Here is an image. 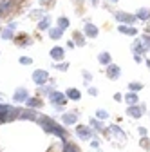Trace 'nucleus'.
I'll use <instances>...</instances> for the list:
<instances>
[{"label":"nucleus","mask_w":150,"mask_h":152,"mask_svg":"<svg viewBox=\"0 0 150 152\" xmlns=\"http://www.w3.org/2000/svg\"><path fill=\"white\" fill-rule=\"evenodd\" d=\"M38 123L42 125V129L45 130V132H49V134H54V136H58L63 143L67 141V132L56 123L54 120H51L49 116H38Z\"/></svg>","instance_id":"obj_1"},{"label":"nucleus","mask_w":150,"mask_h":152,"mask_svg":"<svg viewBox=\"0 0 150 152\" xmlns=\"http://www.w3.org/2000/svg\"><path fill=\"white\" fill-rule=\"evenodd\" d=\"M49 100H51V103L54 105V109H56V110H63L65 102H67V96H65L63 92H60V91H51Z\"/></svg>","instance_id":"obj_2"},{"label":"nucleus","mask_w":150,"mask_h":152,"mask_svg":"<svg viewBox=\"0 0 150 152\" xmlns=\"http://www.w3.org/2000/svg\"><path fill=\"white\" fill-rule=\"evenodd\" d=\"M112 15H114V18H116V20H118L119 24H130V26H132V24H136V22H138V16H136V15H132V13L114 11Z\"/></svg>","instance_id":"obj_3"},{"label":"nucleus","mask_w":150,"mask_h":152,"mask_svg":"<svg viewBox=\"0 0 150 152\" xmlns=\"http://www.w3.org/2000/svg\"><path fill=\"white\" fill-rule=\"evenodd\" d=\"M33 82L38 85V87L45 85V83L49 82V72H47V71H44V69H36V71L33 72Z\"/></svg>","instance_id":"obj_4"},{"label":"nucleus","mask_w":150,"mask_h":152,"mask_svg":"<svg viewBox=\"0 0 150 152\" xmlns=\"http://www.w3.org/2000/svg\"><path fill=\"white\" fill-rule=\"evenodd\" d=\"M76 134H78V138L80 140H90L92 136H94V132H92V129L90 127H87V125H78L76 127Z\"/></svg>","instance_id":"obj_5"},{"label":"nucleus","mask_w":150,"mask_h":152,"mask_svg":"<svg viewBox=\"0 0 150 152\" xmlns=\"http://www.w3.org/2000/svg\"><path fill=\"white\" fill-rule=\"evenodd\" d=\"M83 34H85L87 38H98V34H100V29H98L94 24L85 22V26H83Z\"/></svg>","instance_id":"obj_6"},{"label":"nucleus","mask_w":150,"mask_h":152,"mask_svg":"<svg viewBox=\"0 0 150 152\" xmlns=\"http://www.w3.org/2000/svg\"><path fill=\"white\" fill-rule=\"evenodd\" d=\"M27 98H29V92H27V89H24V87H18V89L15 91V94H13V100H15L16 103H25Z\"/></svg>","instance_id":"obj_7"},{"label":"nucleus","mask_w":150,"mask_h":152,"mask_svg":"<svg viewBox=\"0 0 150 152\" xmlns=\"http://www.w3.org/2000/svg\"><path fill=\"white\" fill-rule=\"evenodd\" d=\"M13 40H15V44H16L18 47H27V45L33 44V38H31L29 34H18V36H13Z\"/></svg>","instance_id":"obj_8"},{"label":"nucleus","mask_w":150,"mask_h":152,"mask_svg":"<svg viewBox=\"0 0 150 152\" xmlns=\"http://www.w3.org/2000/svg\"><path fill=\"white\" fill-rule=\"evenodd\" d=\"M143 112H145V105H128V110H127L128 116H132L136 120L143 116Z\"/></svg>","instance_id":"obj_9"},{"label":"nucleus","mask_w":150,"mask_h":152,"mask_svg":"<svg viewBox=\"0 0 150 152\" xmlns=\"http://www.w3.org/2000/svg\"><path fill=\"white\" fill-rule=\"evenodd\" d=\"M107 76H108L110 80H118L119 76H121V69L118 65H114V64H108L107 65Z\"/></svg>","instance_id":"obj_10"},{"label":"nucleus","mask_w":150,"mask_h":152,"mask_svg":"<svg viewBox=\"0 0 150 152\" xmlns=\"http://www.w3.org/2000/svg\"><path fill=\"white\" fill-rule=\"evenodd\" d=\"M20 120H38V112H36L34 109H22L20 110V116H18Z\"/></svg>","instance_id":"obj_11"},{"label":"nucleus","mask_w":150,"mask_h":152,"mask_svg":"<svg viewBox=\"0 0 150 152\" xmlns=\"http://www.w3.org/2000/svg\"><path fill=\"white\" fill-rule=\"evenodd\" d=\"M16 6V0H0V11L4 15H9Z\"/></svg>","instance_id":"obj_12"},{"label":"nucleus","mask_w":150,"mask_h":152,"mask_svg":"<svg viewBox=\"0 0 150 152\" xmlns=\"http://www.w3.org/2000/svg\"><path fill=\"white\" fill-rule=\"evenodd\" d=\"M78 121V112H65L62 116V123L63 125H74Z\"/></svg>","instance_id":"obj_13"},{"label":"nucleus","mask_w":150,"mask_h":152,"mask_svg":"<svg viewBox=\"0 0 150 152\" xmlns=\"http://www.w3.org/2000/svg\"><path fill=\"white\" fill-rule=\"evenodd\" d=\"M51 58L56 62H62L65 58V49L63 47H52L51 49Z\"/></svg>","instance_id":"obj_14"},{"label":"nucleus","mask_w":150,"mask_h":152,"mask_svg":"<svg viewBox=\"0 0 150 152\" xmlns=\"http://www.w3.org/2000/svg\"><path fill=\"white\" fill-rule=\"evenodd\" d=\"M118 31L123 33V34H127V36H136L138 34V29L134 26H125V24H119L118 26Z\"/></svg>","instance_id":"obj_15"},{"label":"nucleus","mask_w":150,"mask_h":152,"mask_svg":"<svg viewBox=\"0 0 150 152\" xmlns=\"http://www.w3.org/2000/svg\"><path fill=\"white\" fill-rule=\"evenodd\" d=\"M36 27H38L40 31H49L51 29V16L49 15H44L40 20H38V26H36Z\"/></svg>","instance_id":"obj_16"},{"label":"nucleus","mask_w":150,"mask_h":152,"mask_svg":"<svg viewBox=\"0 0 150 152\" xmlns=\"http://www.w3.org/2000/svg\"><path fill=\"white\" fill-rule=\"evenodd\" d=\"M108 130H110V134H112V136H116L119 141H125V140H127L125 132H123V130H121L118 125H110V127H108Z\"/></svg>","instance_id":"obj_17"},{"label":"nucleus","mask_w":150,"mask_h":152,"mask_svg":"<svg viewBox=\"0 0 150 152\" xmlns=\"http://www.w3.org/2000/svg\"><path fill=\"white\" fill-rule=\"evenodd\" d=\"M85 38H87V36H85L83 33H80V31H74V33H72V42L76 44L78 47H83V45H85Z\"/></svg>","instance_id":"obj_18"},{"label":"nucleus","mask_w":150,"mask_h":152,"mask_svg":"<svg viewBox=\"0 0 150 152\" xmlns=\"http://www.w3.org/2000/svg\"><path fill=\"white\" fill-rule=\"evenodd\" d=\"M132 53H134V54H139V56H143V54L146 53V49H145L143 44H141V38L134 40V44H132Z\"/></svg>","instance_id":"obj_19"},{"label":"nucleus","mask_w":150,"mask_h":152,"mask_svg":"<svg viewBox=\"0 0 150 152\" xmlns=\"http://www.w3.org/2000/svg\"><path fill=\"white\" fill-rule=\"evenodd\" d=\"M62 36H63V29H60L58 26L49 29V38H51V40H60Z\"/></svg>","instance_id":"obj_20"},{"label":"nucleus","mask_w":150,"mask_h":152,"mask_svg":"<svg viewBox=\"0 0 150 152\" xmlns=\"http://www.w3.org/2000/svg\"><path fill=\"white\" fill-rule=\"evenodd\" d=\"M65 96H67V100H74V102H78L80 98H82V94H80V91L78 89H67L65 91Z\"/></svg>","instance_id":"obj_21"},{"label":"nucleus","mask_w":150,"mask_h":152,"mask_svg":"<svg viewBox=\"0 0 150 152\" xmlns=\"http://www.w3.org/2000/svg\"><path fill=\"white\" fill-rule=\"evenodd\" d=\"M25 105L31 107V109H40V107L44 105V102H42L40 98H31V96H29V98L25 100Z\"/></svg>","instance_id":"obj_22"},{"label":"nucleus","mask_w":150,"mask_h":152,"mask_svg":"<svg viewBox=\"0 0 150 152\" xmlns=\"http://www.w3.org/2000/svg\"><path fill=\"white\" fill-rule=\"evenodd\" d=\"M136 16H138V20H150V9L148 7H141V9H138V13H136Z\"/></svg>","instance_id":"obj_23"},{"label":"nucleus","mask_w":150,"mask_h":152,"mask_svg":"<svg viewBox=\"0 0 150 152\" xmlns=\"http://www.w3.org/2000/svg\"><path fill=\"white\" fill-rule=\"evenodd\" d=\"M123 100H125V102H127V103H128V105H136V103H138V100H139V98H138V94H136V92H134V91H128V94H127V96H125V98H123Z\"/></svg>","instance_id":"obj_24"},{"label":"nucleus","mask_w":150,"mask_h":152,"mask_svg":"<svg viewBox=\"0 0 150 152\" xmlns=\"http://www.w3.org/2000/svg\"><path fill=\"white\" fill-rule=\"evenodd\" d=\"M13 36H15V31L9 29V27H4L0 31V38H2V40H13Z\"/></svg>","instance_id":"obj_25"},{"label":"nucleus","mask_w":150,"mask_h":152,"mask_svg":"<svg viewBox=\"0 0 150 152\" xmlns=\"http://www.w3.org/2000/svg\"><path fill=\"white\" fill-rule=\"evenodd\" d=\"M98 60H100V64H103V65H108V64H110V54L103 51V53H100V54H98Z\"/></svg>","instance_id":"obj_26"},{"label":"nucleus","mask_w":150,"mask_h":152,"mask_svg":"<svg viewBox=\"0 0 150 152\" xmlns=\"http://www.w3.org/2000/svg\"><path fill=\"white\" fill-rule=\"evenodd\" d=\"M90 125L94 127V129H96L98 132H101V130H103V120H98V118H92V120H90Z\"/></svg>","instance_id":"obj_27"},{"label":"nucleus","mask_w":150,"mask_h":152,"mask_svg":"<svg viewBox=\"0 0 150 152\" xmlns=\"http://www.w3.org/2000/svg\"><path fill=\"white\" fill-rule=\"evenodd\" d=\"M58 27L63 29V31L69 27V18H67V16H60V18H58Z\"/></svg>","instance_id":"obj_28"},{"label":"nucleus","mask_w":150,"mask_h":152,"mask_svg":"<svg viewBox=\"0 0 150 152\" xmlns=\"http://www.w3.org/2000/svg\"><path fill=\"white\" fill-rule=\"evenodd\" d=\"M141 89H143V83H138V82H130V83H128V91L138 92V91H141Z\"/></svg>","instance_id":"obj_29"},{"label":"nucleus","mask_w":150,"mask_h":152,"mask_svg":"<svg viewBox=\"0 0 150 152\" xmlns=\"http://www.w3.org/2000/svg\"><path fill=\"white\" fill-rule=\"evenodd\" d=\"M62 152H80L76 147H74L72 143H69V141H65V145H63V150Z\"/></svg>","instance_id":"obj_30"},{"label":"nucleus","mask_w":150,"mask_h":152,"mask_svg":"<svg viewBox=\"0 0 150 152\" xmlns=\"http://www.w3.org/2000/svg\"><path fill=\"white\" fill-rule=\"evenodd\" d=\"M141 44H143V47H145L146 51H150V34H143Z\"/></svg>","instance_id":"obj_31"},{"label":"nucleus","mask_w":150,"mask_h":152,"mask_svg":"<svg viewBox=\"0 0 150 152\" xmlns=\"http://www.w3.org/2000/svg\"><path fill=\"white\" fill-rule=\"evenodd\" d=\"M96 118H98V120H107V118H108V112H107L105 109H100V110L96 112Z\"/></svg>","instance_id":"obj_32"},{"label":"nucleus","mask_w":150,"mask_h":152,"mask_svg":"<svg viewBox=\"0 0 150 152\" xmlns=\"http://www.w3.org/2000/svg\"><path fill=\"white\" fill-rule=\"evenodd\" d=\"M29 16H31V18H42V16H44V9H34V11L29 13Z\"/></svg>","instance_id":"obj_33"},{"label":"nucleus","mask_w":150,"mask_h":152,"mask_svg":"<svg viewBox=\"0 0 150 152\" xmlns=\"http://www.w3.org/2000/svg\"><path fill=\"white\" fill-rule=\"evenodd\" d=\"M67 67H69V64H67V62H60V64H56V65H54V69H58V71H62V72H63V71H67Z\"/></svg>","instance_id":"obj_34"},{"label":"nucleus","mask_w":150,"mask_h":152,"mask_svg":"<svg viewBox=\"0 0 150 152\" xmlns=\"http://www.w3.org/2000/svg\"><path fill=\"white\" fill-rule=\"evenodd\" d=\"M51 91H52V85H42L40 87V92L45 94V96H47V94H51Z\"/></svg>","instance_id":"obj_35"},{"label":"nucleus","mask_w":150,"mask_h":152,"mask_svg":"<svg viewBox=\"0 0 150 152\" xmlns=\"http://www.w3.org/2000/svg\"><path fill=\"white\" fill-rule=\"evenodd\" d=\"M83 78H85V82H83V83L87 85V83H90V82H92V74H90V72H87V71H83Z\"/></svg>","instance_id":"obj_36"},{"label":"nucleus","mask_w":150,"mask_h":152,"mask_svg":"<svg viewBox=\"0 0 150 152\" xmlns=\"http://www.w3.org/2000/svg\"><path fill=\"white\" fill-rule=\"evenodd\" d=\"M20 64H22V65H31L33 60L29 58V56H22V58H20Z\"/></svg>","instance_id":"obj_37"},{"label":"nucleus","mask_w":150,"mask_h":152,"mask_svg":"<svg viewBox=\"0 0 150 152\" xmlns=\"http://www.w3.org/2000/svg\"><path fill=\"white\" fill-rule=\"evenodd\" d=\"M40 4H42L44 7H51V6L54 4V0H40Z\"/></svg>","instance_id":"obj_38"},{"label":"nucleus","mask_w":150,"mask_h":152,"mask_svg":"<svg viewBox=\"0 0 150 152\" xmlns=\"http://www.w3.org/2000/svg\"><path fill=\"white\" fill-rule=\"evenodd\" d=\"M89 94H90V96H98V89H94V87H89Z\"/></svg>","instance_id":"obj_39"},{"label":"nucleus","mask_w":150,"mask_h":152,"mask_svg":"<svg viewBox=\"0 0 150 152\" xmlns=\"http://www.w3.org/2000/svg\"><path fill=\"white\" fill-rule=\"evenodd\" d=\"M16 26H18L16 22H9V24H7L6 27H9V29H13V31H16Z\"/></svg>","instance_id":"obj_40"},{"label":"nucleus","mask_w":150,"mask_h":152,"mask_svg":"<svg viewBox=\"0 0 150 152\" xmlns=\"http://www.w3.org/2000/svg\"><path fill=\"white\" fill-rule=\"evenodd\" d=\"M114 100H116V102H121V100H123V96H121L119 92H116V94H114Z\"/></svg>","instance_id":"obj_41"},{"label":"nucleus","mask_w":150,"mask_h":152,"mask_svg":"<svg viewBox=\"0 0 150 152\" xmlns=\"http://www.w3.org/2000/svg\"><path fill=\"white\" fill-rule=\"evenodd\" d=\"M139 134H141V136H146V129H145V127H139Z\"/></svg>","instance_id":"obj_42"},{"label":"nucleus","mask_w":150,"mask_h":152,"mask_svg":"<svg viewBox=\"0 0 150 152\" xmlns=\"http://www.w3.org/2000/svg\"><path fill=\"white\" fill-rule=\"evenodd\" d=\"M134 60H136V62H138V64H139V62H141V60H143V56H139V54H134Z\"/></svg>","instance_id":"obj_43"},{"label":"nucleus","mask_w":150,"mask_h":152,"mask_svg":"<svg viewBox=\"0 0 150 152\" xmlns=\"http://www.w3.org/2000/svg\"><path fill=\"white\" fill-rule=\"evenodd\" d=\"M74 45H76V44H74V42H72V40H69V42H67V47H71V49H72V47H74Z\"/></svg>","instance_id":"obj_44"},{"label":"nucleus","mask_w":150,"mask_h":152,"mask_svg":"<svg viewBox=\"0 0 150 152\" xmlns=\"http://www.w3.org/2000/svg\"><path fill=\"white\" fill-rule=\"evenodd\" d=\"M90 145H92V147H94V148H98V147H100V143H98V141H96V140H94V141H92V143H90Z\"/></svg>","instance_id":"obj_45"},{"label":"nucleus","mask_w":150,"mask_h":152,"mask_svg":"<svg viewBox=\"0 0 150 152\" xmlns=\"http://www.w3.org/2000/svg\"><path fill=\"white\" fill-rule=\"evenodd\" d=\"M90 4L92 6H98V0H90Z\"/></svg>","instance_id":"obj_46"},{"label":"nucleus","mask_w":150,"mask_h":152,"mask_svg":"<svg viewBox=\"0 0 150 152\" xmlns=\"http://www.w3.org/2000/svg\"><path fill=\"white\" fill-rule=\"evenodd\" d=\"M4 16H6V15H4V13H2V11H0V18H4Z\"/></svg>","instance_id":"obj_47"},{"label":"nucleus","mask_w":150,"mask_h":152,"mask_svg":"<svg viewBox=\"0 0 150 152\" xmlns=\"http://www.w3.org/2000/svg\"><path fill=\"white\" fill-rule=\"evenodd\" d=\"M0 103H2V94H0Z\"/></svg>","instance_id":"obj_48"},{"label":"nucleus","mask_w":150,"mask_h":152,"mask_svg":"<svg viewBox=\"0 0 150 152\" xmlns=\"http://www.w3.org/2000/svg\"><path fill=\"white\" fill-rule=\"evenodd\" d=\"M108 2H118V0H108Z\"/></svg>","instance_id":"obj_49"},{"label":"nucleus","mask_w":150,"mask_h":152,"mask_svg":"<svg viewBox=\"0 0 150 152\" xmlns=\"http://www.w3.org/2000/svg\"><path fill=\"white\" fill-rule=\"evenodd\" d=\"M0 31H2V27H0Z\"/></svg>","instance_id":"obj_50"}]
</instances>
